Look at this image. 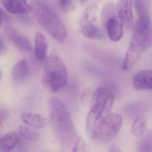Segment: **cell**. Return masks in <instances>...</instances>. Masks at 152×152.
Masks as SVG:
<instances>
[{"label": "cell", "mask_w": 152, "mask_h": 152, "mask_svg": "<svg viewBox=\"0 0 152 152\" xmlns=\"http://www.w3.org/2000/svg\"><path fill=\"white\" fill-rule=\"evenodd\" d=\"M48 107L50 121L57 140L62 145H70L76 137V132L68 107L55 96L49 98Z\"/></svg>", "instance_id": "1"}, {"label": "cell", "mask_w": 152, "mask_h": 152, "mask_svg": "<svg viewBox=\"0 0 152 152\" xmlns=\"http://www.w3.org/2000/svg\"><path fill=\"white\" fill-rule=\"evenodd\" d=\"M31 6V11L43 28L55 41L62 43L66 41V27L58 15L45 4L35 1Z\"/></svg>", "instance_id": "2"}, {"label": "cell", "mask_w": 152, "mask_h": 152, "mask_svg": "<svg viewBox=\"0 0 152 152\" xmlns=\"http://www.w3.org/2000/svg\"><path fill=\"white\" fill-rule=\"evenodd\" d=\"M68 80L67 68L61 59L54 53L47 56L45 60L44 75L41 80L43 86L54 93L65 87Z\"/></svg>", "instance_id": "3"}, {"label": "cell", "mask_w": 152, "mask_h": 152, "mask_svg": "<svg viewBox=\"0 0 152 152\" xmlns=\"http://www.w3.org/2000/svg\"><path fill=\"white\" fill-rule=\"evenodd\" d=\"M122 122L120 114L117 113H110L100 124L94 141L101 143L111 141L121 129Z\"/></svg>", "instance_id": "4"}, {"label": "cell", "mask_w": 152, "mask_h": 152, "mask_svg": "<svg viewBox=\"0 0 152 152\" xmlns=\"http://www.w3.org/2000/svg\"><path fill=\"white\" fill-rule=\"evenodd\" d=\"M151 42V24L149 16L138 17L130 43L144 50L150 47Z\"/></svg>", "instance_id": "5"}, {"label": "cell", "mask_w": 152, "mask_h": 152, "mask_svg": "<svg viewBox=\"0 0 152 152\" xmlns=\"http://www.w3.org/2000/svg\"><path fill=\"white\" fill-rule=\"evenodd\" d=\"M114 98V94L110 89L106 88H100L93 94L92 105L100 106L111 113Z\"/></svg>", "instance_id": "6"}, {"label": "cell", "mask_w": 152, "mask_h": 152, "mask_svg": "<svg viewBox=\"0 0 152 152\" xmlns=\"http://www.w3.org/2000/svg\"><path fill=\"white\" fill-rule=\"evenodd\" d=\"M134 0H119L117 4V14L119 19L129 30L134 29V20L133 13Z\"/></svg>", "instance_id": "7"}, {"label": "cell", "mask_w": 152, "mask_h": 152, "mask_svg": "<svg viewBox=\"0 0 152 152\" xmlns=\"http://www.w3.org/2000/svg\"><path fill=\"white\" fill-rule=\"evenodd\" d=\"M6 37L18 49L23 52L31 50V43L26 37L21 34L15 28L10 26H6L4 28Z\"/></svg>", "instance_id": "8"}, {"label": "cell", "mask_w": 152, "mask_h": 152, "mask_svg": "<svg viewBox=\"0 0 152 152\" xmlns=\"http://www.w3.org/2000/svg\"><path fill=\"white\" fill-rule=\"evenodd\" d=\"M1 3L6 10L12 14H26L31 11V6L26 0H1Z\"/></svg>", "instance_id": "9"}, {"label": "cell", "mask_w": 152, "mask_h": 152, "mask_svg": "<svg viewBox=\"0 0 152 152\" xmlns=\"http://www.w3.org/2000/svg\"><path fill=\"white\" fill-rule=\"evenodd\" d=\"M81 32L85 37L94 40H102L105 38L104 32L98 27L87 21L85 17L80 20Z\"/></svg>", "instance_id": "10"}, {"label": "cell", "mask_w": 152, "mask_h": 152, "mask_svg": "<svg viewBox=\"0 0 152 152\" xmlns=\"http://www.w3.org/2000/svg\"><path fill=\"white\" fill-rule=\"evenodd\" d=\"M133 85L137 89L152 90V70L138 72L133 79Z\"/></svg>", "instance_id": "11"}, {"label": "cell", "mask_w": 152, "mask_h": 152, "mask_svg": "<svg viewBox=\"0 0 152 152\" xmlns=\"http://www.w3.org/2000/svg\"><path fill=\"white\" fill-rule=\"evenodd\" d=\"M143 50L139 46L130 43L122 65V69L128 70L132 67L140 58Z\"/></svg>", "instance_id": "12"}, {"label": "cell", "mask_w": 152, "mask_h": 152, "mask_svg": "<svg viewBox=\"0 0 152 152\" xmlns=\"http://www.w3.org/2000/svg\"><path fill=\"white\" fill-rule=\"evenodd\" d=\"M21 119L28 126L37 129L43 127L49 122V120L43 115L28 112L22 113Z\"/></svg>", "instance_id": "13"}, {"label": "cell", "mask_w": 152, "mask_h": 152, "mask_svg": "<svg viewBox=\"0 0 152 152\" xmlns=\"http://www.w3.org/2000/svg\"><path fill=\"white\" fill-rule=\"evenodd\" d=\"M105 26L112 41L118 42L122 38L123 35V24L118 18L110 20Z\"/></svg>", "instance_id": "14"}, {"label": "cell", "mask_w": 152, "mask_h": 152, "mask_svg": "<svg viewBox=\"0 0 152 152\" xmlns=\"http://www.w3.org/2000/svg\"><path fill=\"white\" fill-rule=\"evenodd\" d=\"M12 75L13 79L18 82H23L28 78L29 75V68L26 59L21 60L14 65Z\"/></svg>", "instance_id": "15"}, {"label": "cell", "mask_w": 152, "mask_h": 152, "mask_svg": "<svg viewBox=\"0 0 152 152\" xmlns=\"http://www.w3.org/2000/svg\"><path fill=\"white\" fill-rule=\"evenodd\" d=\"M47 43L45 37L40 32H37L35 37V54L37 59L45 61L47 54Z\"/></svg>", "instance_id": "16"}, {"label": "cell", "mask_w": 152, "mask_h": 152, "mask_svg": "<svg viewBox=\"0 0 152 152\" xmlns=\"http://www.w3.org/2000/svg\"><path fill=\"white\" fill-rule=\"evenodd\" d=\"M17 132H10L3 136L0 140L1 152H10L15 148L18 142Z\"/></svg>", "instance_id": "17"}, {"label": "cell", "mask_w": 152, "mask_h": 152, "mask_svg": "<svg viewBox=\"0 0 152 152\" xmlns=\"http://www.w3.org/2000/svg\"><path fill=\"white\" fill-rule=\"evenodd\" d=\"M147 129V122L145 119L141 116L137 117L132 125V134L136 137H140L145 134Z\"/></svg>", "instance_id": "18"}, {"label": "cell", "mask_w": 152, "mask_h": 152, "mask_svg": "<svg viewBox=\"0 0 152 152\" xmlns=\"http://www.w3.org/2000/svg\"><path fill=\"white\" fill-rule=\"evenodd\" d=\"M137 152H152V131L145 134L137 143Z\"/></svg>", "instance_id": "19"}, {"label": "cell", "mask_w": 152, "mask_h": 152, "mask_svg": "<svg viewBox=\"0 0 152 152\" xmlns=\"http://www.w3.org/2000/svg\"><path fill=\"white\" fill-rule=\"evenodd\" d=\"M117 12V8L113 2H109L105 4L101 12L102 22L104 26L110 20L118 18Z\"/></svg>", "instance_id": "20"}, {"label": "cell", "mask_w": 152, "mask_h": 152, "mask_svg": "<svg viewBox=\"0 0 152 152\" xmlns=\"http://www.w3.org/2000/svg\"><path fill=\"white\" fill-rule=\"evenodd\" d=\"M20 134L25 139L31 141L37 142L39 139L38 133L24 126H21L19 128Z\"/></svg>", "instance_id": "21"}, {"label": "cell", "mask_w": 152, "mask_h": 152, "mask_svg": "<svg viewBox=\"0 0 152 152\" xmlns=\"http://www.w3.org/2000/svg\"><path fill=\"white\" fill-rule=\"evenodd\" d=\"M134 5L138 17L149 16L148 7L143 0H134Z\"/></svg>", "instance_id": "22"}, {"label": "cell", "mask_w": 152, "mask_h": 152, "mask_svg": "<svg viewBox=\"0 0 152 152\" xmlns=\"http://www.w3.org/2000/svg\"><path fill=\"white\" fill-rule=\"evenodd\" d=\"M89 151L90 147L85 141L81 137L77 138L72 152H89Z\"/></svg>", "instance_id": "23"}, {"label": "cell", "mask_w": 152, "mask_h": 152, "mask_svg": "<svg viewBox=\"0 0 152 152\" xmlns=\"http://www.w3.org/2000/svg\"><path fill=\"white\" fill-rule=\"evenodd\" d=\"M59 4L62 10L64 12H68L72 9V0H59Z\"/></svg>", "instance_id": "24"}, {"label": "cell", "mask_w": 152, "mask_h": 152, "mask_svg": "<svg viewBox=\"0 0 152 152\" xmlns=\"http://www.w3.org/2000/svg\"><path fill=\"white\" fill-rule=\"evenodd\" d=\"M10 116V112L8 110L5 109H1L0 110V123L1 126L3 122L8 118Z\"/></svg>", "instance_id": "25"}, {"label": "cell", "mask_w": 152, "mask_h": 152, "mask_svg": "<svg viewBox=\"0 0 152 152\" xmlns=\"http://www.w3.org/2000/svg\"><path fill=\"white\" fill-rule=\"evenodd\" d=\"M1 24L2 25L3 23L7 22L10 20V16L1 9Z\"/></svg>", "instance_id": "26"}, {"label": "cell", "mask_w": 152, "mask_h": 152, "mask_svg": "<svg viewBox=\"0 0 152 152\" xmlns=\"http://www.w3.org/2000/svg\"><path fill=\"white\" fill-rule=\"evenodd\" d=\"M109 152H122L120 148L117 145L113 144L109 149Z\"/></svg>", "instance_id": "27"}, {"label": "cell", "mask_w": 152, "mask_h": 152, "mask_svg": "<svg viewBox=\"0 0 152 152\" xmlns=\"http://www.w3.org/2000/svg\"><path fill=\"white\" fill-rule=\"evenodd\" d=\"M6 51V46L5 43L4 42L3 40L2 39L1 37V50H0V52L1 54L4 53Z\"/></svg>", "instance_id": "28"}, {"label": "cell", "mask_w": 152, "mask_h": 152, "mask_svg": "<svg viewBox=\"0 0 152 152\" xmlns=\"http://www.w3.org/2000/svg\"><path fill=\"white\" fill-rule=\"evenodd\" d=\"M88 94H89V91L88 90H86L85 91L84 93H83V95H82V101L83 102H85L87 100V98H88Z\"/></svg>", "instance_id": "29"}, {"label": "cell", "mask_w": 152, "mask_h": 152, "mask_svg": "<svg viewBox=\"0 0 152 152\" xmlns=\"http://www.w3.org/2000/svg\"><path fill=\"white\" fill-rule=\"evenodd\" d=\"M50 152L46 151V152Z\"/></svg>", "instance_id": "30"}, {"label": "cell", "mask_w": 152, "mask_h": 152, "mask_svg": "<svg viewBox=\"0 0 152 152\" xmlns=\"http://www.w3.org/2000/svg\"><path fill=\"white\" fill-rule=\"evenodd\" d=\"M82 1H84V0H82Z\"/></svg>", "instance_id": "31"}]
</instances>
